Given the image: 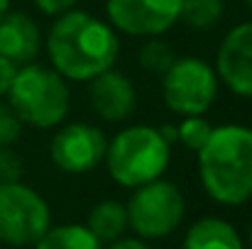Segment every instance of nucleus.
Returning <instances> with one entry per match:
<instances>
[{"instance_id": "10", "label": "nucleus", "mask_w": 252, "mask_h": 249, "mask_svg": "<svg viewBox=\"0 0 252 249\" xmlns=\"http://www.w3.org/2000/svg\"><path fill=\"white\" fill-rule=\"evenodd\" d=\"M216 76L235 95L252 98V22H243L228 32L218 47Z\"/></svg>"}, {"instance_id": "9", "label": "nucleus", "mask_w": 252, "mask_h": 249, "mask_svg": "<svg viewBox=\"0 0 252 249\" xmlns=\"http://www.w3.org/2000/svg\"><path fill=\"white\" fill-rule=\"evenodd\" d=\"M105 12L125 34L159 37L179 22L181 0H108Z\"/></svg>"}, {"instance_id": "2", "label": "nucleus", "mask_w": 252, "mask_h": 249, "mask_svg": "<svg viewBox=\"0 0 252 249\" xmlns=\"http://www.w3.org/2000/svg\"><path fill=\"white\" fill-rule=\"evenodd\" d=\"M198 176L206 193L223 205L252 198V130L245 125L213 127L198 149Z\"/></svg>"}, {"instance_id": "20", "label": "nucleus", "mask_w": 252, "mask_h": 249, "mask_svg": "<svg viewBox=\"0 0 252 249\" xmlns=\"http://www.w3.org/2000/svg\"><path fill=\"white\" fill-rule=\"evenodd\" d=\"M20 176H22V159L10 147H2L0 149V183L20 181Z\"/></svg>"}, {"instance_id": "21", "label": "nucleus", "mask_w": 252, "mask_h": 249, "mask_svg": "<svg viewBox=\"0 0 252 249\" xmlns=\"http://www.w3.org/2000/svg\"><path fill=\"white\" fill-rule=\"evenodd\" d=\"M15 74H17V66H15L10 59L0 56V98L7 95L10 85H12V81H15Z\"/></svg>"}, {"instance_id": "1", "label": "nucleus", "mask_w": 252, "mask_h": 249, "mask_svg": "<svg viewBox=\"0 0 252 249\" xmlns=\"http://www.w3.org/2000/svg\"><path fill=\"white\" fill-rule=\"evenodd\" d=\"M47 52L54 71H59L66 81L81 83L113 69L120 42L108 22L71 7L49 27Z\"/></svg>"}, {"instance_id": "6", "label": "nucleus", "mask_w": 252, "mask_h": 249, "mask_svg": "<svg viewBox=\"0 0 252 249\" xmlns=\"http://www.w3.org/2000/svg\"><path fill=\"white\" fill-rule=\"evenodd\" d=\"M52 227L47 200L20 181L0 183V242L30 247Z\"/></svg>"}, {"instance_id": "5", "label": "nucleus", "mask_w": 252, "mask_h": 249, "mask_svg": "<svg viewBox=\"0 0 252 249\" xmlns=\"http://www.w3.org/2000/svg\"><path fill=\"white\" fill-rule=\"evenodd\" d=\"M127 210V225L137 232L142 240H162L171 235L186 213V200L179 186L171 181L155 178L145 186H137Z\"/></svg>"}, {"instance_id": "3", "label": "nucleus", "mask_w": 252, "mask_h": 249, "mask_svg": "<svg viewBox=\"0 0 252 249\" xmlns=\"http://www.w3.org/2000/svg\"><path fill=\"white\" fill-rule=\"evenodd\" d=\"M7 100L17 120L37 130L57 127L64 122L71 108L66 79L59 71L39 64H25L17 69L15 81L7 90Z\"/></svg>"}, {"instance_id": "24", "label": "nucleus", "mask_w": 252, "mask_h": 249, "mask_svg": "<svg viewBox=\"0 0 252 249\" xmlns=\"http://www.w3.org/2000/svg\"><path fill=\"white\" fill-rule=\"evenodd\" d=\"M10 10V0H0V17Z\"/></svg>"}, {"instance_id": "22", "label": "nucleus", "mask_w": 252, "mask_h": 249, "mask_svg": "<svg viewBox=\"0 0 252 249\" xmlns=\"http://www.w3.org/2000/svg\"><path fill=\"white\" fill-rule=\"evenodd\" d=\"M79 0H34V5L44 12V15H62L66 10H71Z\"/></svg>"}, {"instance_id": "14", "label": "nucleus", "mask_w": 252, "mask_h": 249, "mask_svg": "<svg viewBox=\"0 0 252 249\" xmlns=\"http://www.w3.org/2000/svg\"><path fill=\"white\" fill-rule=\"evenodd\" d=\"M86 227L100 240V242H115L125 235L127 225V210L118 200H100L86 220Z\"/></svg>"}, {"instance_id": "16", "label": "nucleus", "mask_w": 252, "mask_h": 249, "mask_svg": "<svg viewBox=\"0 0 252 249\" xmlns=\"http://www.w3.org/2000/svg\"><path fill=\"white\" fill-rule=\"evenodd\" d=\"M223 12L225 0H181L179 20L193 29H208L223 20Z\"/></svg>"}, {"instance_id": "4", "label": "nucleus", "mask_w": 252, "mask_h": 249, "mask_svg": "<svg viewBox=\"0 0 252 249\" xmlns=\"http://www.w3.org/2000/svg\"><path fill=\"white\" fill-rule=\"evenodd\" d=\"M103 162L115 183L137 188L162 178L169 166V142L155 127L132 125L113 137Z\"/></svg>"}, {"instance_id": "19", "label": "nucleus", "mask_w": 252, "mask_h": 249, "mask_svg": "<svg viewBox=\"0 0 252 249\" xmlns=\"http://www.w3.org/2000/svg\"><path fill=\"white\" fill-rule=\"evenodd\" d=\"M20 135H22V122L17 120V115L12 112L10 105L0 103V149L15 144L20 139Z\"/></svg>"}, {"instance_id": "7", "label": "nucleus", "mask_w": 252, "mask_h": 249, "mask_svg": "<svg viewBox=\"0 0 252 249\" xmlns=\"http://www.w3.org/2000/svg\"><path fill=\"white\" fill-rule=\"evenodd\" d=\"M162 95L167 108L176 115H203L218 95L216 69L198 56L174 59L162 74Z\"/></svg>"}, {"instance_id": "15", "label": "nucleus", "mask_w": 252, "mask_h": 249, "mask_svg": "<svg viewBox=\"0 0 252 249\" xmlns=\"http://www.w3.org/2000/svg\"><path fill=\"white\" fill-rule=\"evenodd\" d=\"M34 249H103V242L86 225H57L34 242Z\"/></svg>"}, {"instance_id": "25", "label": "nucleus", "mask_w": 252, "mask_h": 249, "mask_svg": "<svg viewBox=\"0 0 252 249\" xmlns=\"http://www.w3.org/2000/svg\"><path fill=\"white\" fill-rule=\"evenodd\" d=\"M245 5H248V7H250V10H252V0H245Z\"/></svg>"}, {"instance_id": "13", "label": "nucleus", "mask_w": 252, "mask_h": 249, "mask_svg": "<svg viewBox=\"0 0 252 249\" xmlns=\"http://www.w3.org/2000/svg\"><path fill=\"white\" fill-rule=\"evenodd\" d=\"M181 249H243L238 230L220 218H201L184 237Z\"/></svg>"}, {"instance_id": "12", "label": "nucleus", "mask_w": 252, "mask_h": 249, "mask_svg": "<svg viewBox=\"0 0 252 249\" xmlns=\"http://www.w3.org/2000/svg\"><path fill=\"white\" fill-rule=\"evenodd\" d=\"M42 37L37 22L27 12H5L0 17V56L10 59L15 66L32 64L39 54Z\"/></svg>"}, {"instance_id": "18", "label": "nucleus", "mask_w": 252, "mask_h": 249, "mask_svg": "<svg viewBox=\"0 0 252 249\" xmlns=\"http://www.w3.org/2000/svg\"><path fill=\"white\" fill-rule=\"evenodd\" d=\"M211 130H213V125H211L208 120H203L201 115H189V117H184V122L179 125V130H176V139H181L184 147L198 152V149L206 144Z\"/></svg>"}, {"instance_id": "17", "label": "nucleus", "mask_w": 252, "mask_h": 249, "mask_svg": "<svg viewBox=\"0 0 252 249\" xmlns=\"http://www.w3.org/2000/svg\"><path fill=\"white\" fill-rule=\"evenodd\" d=\"M174 49L162 39H147L140 49V66L150 74L162 76L169 66L174 64Z\"/></svg>"}, {"instance_id": "8", "label": "nucleus", "mask_w": 252, "mask_h": 249, "mask_svg": "<svg viewBox=\"0 0 252 249\" xmlns=\"http://www.w3.org/2000/svg\"><path fill=\"white\" fill-rule=\"evenodd\" d=\"M105 152H108L105 132L88 122H71L62 127L49 144V154L57 168L74 176L93 171L105 159Z\"/></svg>"}, {"instance_id": "23", "label": "nucleus", "mask_w": 252, "mask_h": 249, "mask_svg": "<svg viewBox=\"0 0 252 249\" xmlns=\"http://www.w3.org/2000/svg\"><path fill=\"white\" fill-rule=\"evenodd\" d=\"M108 249H150V247L142 240H137V237H120V240L110 242Z\"/></svg>"}, {"instance_id": "11", "label": "nucleus", "mask_w": 252, "mask_h": 249, "mask_svg": "<svg viewBox=\"0 0 252 249\" xmlns=\"http://www.w3.org/2000/svg\"><path fill=\"white\" fill-rule=\"evenodd\" d=\"M88 83H91L88 85V100H91V105H93V110L98 112L100 120L123 122L135 112V108H137L135 85L125 74L108 69L100 76L91 79Z\"/></svg>"}, {"instance_id": "26", "label": "nucleus", "mask_w": 252, "mask_h": 249, "mask_svg": "<svg viewBox=\"0 0 252 249\" xmlns=\"http://www.w3.org/2000/svg\"><path fill=\"white\" fill-rule=\"evenodd\" d=\"M250 249H252V225H250Z\"/></svg>"}]
</instances>
